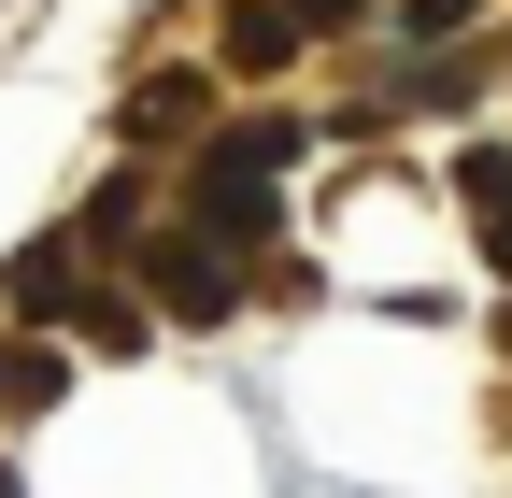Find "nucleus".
I'll list each match as a JSON object with an SVG mask.
<instances>
[{
    "instance_id": "nucleus-1",
    "label": "nucleus",
    "mask_w": 512,
    "mask_h": 498,
    "mask_svg": "<svg viewBox=\"0 0 512 498\" xmlns=\"http://www.w3.org/2000/svg\"><path fill=\"white\" fill-rule=\"evenodd\" d=\"M285 171H299V114L214 129V143H200V171H185V228H214L228 257H242V242H271V214H285Z\"/></svg>"
},
{
    "instance_id": "nucleus-2",
    "label": "nucleus",
    "mask_w": 512,
    "mask_h": 498,
    "mask_svg": "<svg viewBox=\"0 0 512 498\" xmlns=\"http://www.w3.org/2000/svg\"><path fill=\"white\" fill-rule=\"evenodd\" d=\"M128 257H143V299L171 328H214V314H242V257L214 228H157V242H128Z\"/></svg>"
},
{
    "instance_id": "nucleus-3",
    "label": "nucleus",
    "mask_w": 512,
    "mask_h": 498,
    "mask_svg": "<svg viewBox=\"0 0 512 498\" xmlns=\"http://www.w3.org/2000/svg\"><path fill=\"white\" fill-rule=\"evenodd\" d=\"M0 314H29V342H43V328H72V314H86V228H43L29 257L0 271Z\"/></svg>"
},
{
    "instance_id": "nucleus-4",
    "label": "nucleus",
    "mask_w": 512,
    "mask_h": 498,
    "mask_svg": "<svg viewBox=\"0 0 512 498\" xmlns=\"http://www.w3.org/2000/svg\"><path fill=\"white\" fill-rule=\"evenodd\" d=\"M456 200H470V228H484V257L512 271V143H470V157H456Z\"/></svg>"
},
{
    "instance_id": "nucleus-5",
    "label": "nucleus",
    "mask_w": 512,
    "mask_h": 498,
    "mask_svg": "<svg viewBox=\"0 0 512 498\" xmlns=\"http://www.w3.org/2000/svg\"><path fill=\"white\" fill-rule=\"evenodd\" d=\"M299 43H313V29L285 15V0H242V15L214 29V57H228V72H285V57H299Z\"/></svg>"
},
{
    "instance_id": "nucleus-6",
    "label": "nucleus",
    "mask_w": 512,
    "mask_h": 498,
    "mask_svg": "<svg viewBox=\"0 0 512 498\" xmlns=\"http://www.w3.org/2000/svg\"><path fill=\"white\" fill-rule=\"evenodd\" d=\"M0 399H15V413H57V399H72V356H57V342H0Z\"/></svg>"
},
{
    "instance_id": "nucleus-7",
    "label": "nucleus",
    "mask_w": 512,
    "mask_h": 498,
    "mask_svg": "<svg viewBox=\"0 0 512 498\" xmlns=\"http://www.w3.org/2000/svg\"><path fill=\"white\" fill-rule=\"evenodd\" d=\"M185 114H200V72H157V86H128L114 129H128V143H185Z\"/></svg>"
},
{
    "instance_id": "nucleus-8",
    "label": "nucleus",
    "mask_w": 512,
    "mask_h": 498,
    "mask_svg": "<svg viewBox=\"0 0 512 498\" xmlns=\"http://www.w3.org/2000/svg\"><path fill=\"white\" fill-rule=\"evenodd\" d=\"M72 328H86V342H114V356H143V328H157V299H86Z\"/></svg>"
},
{
    "instance_id": "nucleus-9",
    "label": "nucleus",
    "mask_w": 512,
    "mask_h": 498,
    "mask_svg": "<svg viewBox=\"0 0 512 498\" xmlns=\"http://www.w3.org/2000/svg\"><path fill=\"white\" fill-rule=\"evenodd\" d=\"M399 29H413V43H456V29H470V0H413Z\"/></svg>"
},
{
    "instance_id": "nucleus-10",
    "label": "nucleus",
    "mask_w": 512,
    "mask_h": 498,
    "mask_svg": "<svg viewBox=\"0 0 512 498\" xmlns=\"http://www.w3.org/2000/svg\"><path fill=\"white\" fill-rule=\"evenodd\" d=\"M285 15H299V29H342V15H356V0H285Z\"/></svg>"
}]
</instances>
